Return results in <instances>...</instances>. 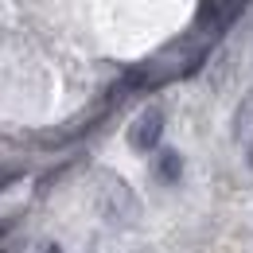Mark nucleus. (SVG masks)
<instances>
[{"label":"nucleus","instance_id":"obj_5","mask_svg":"<svg viewBox=\"0 0 253 253\" xmlns=\"http://www.w3.org/2000/svg\"><path fill=\"white\" fill-rule=\"evenodd\" d=\"M246 164L253 168V136H250V144H246Z\"/></svg>","mask_w":253,"mask_h":253},{"label":"nucleus","instance_id":"obj_1","mask_svg":"<svg viewBox=\"0 0 253 253\" xmlns=\"http://www.w3.org/2000/svg\"><path fill=\"white\" fill-rule=\"evenodd\" d=\"M125 136H128V148L132 152H156L160 136H164V109L148 105L144 113H136Z\"/></svg>","mask_w":253,"mask_h":253},{"label":"nucleus","instance_id":"obj_4","mask_svg":"<svg viewBox=\"0 0 253 253\" xmlns=\"http://www.w3.org/2000/svg\"><path fill=\"white\" fill-rule=\"evenodd\" d=\"M39 253H63V250H59L55 242H43V246H39Z\"/></svg>","mask_w":253,"mask_h":253},{"label":"nucleus","instance_id":"obj_3","mask_svg":"<svg viewBox=\"0 0 253 253\" xmlns=\"http://www.w3.org/2000/svg\"><path fill=\"white\" fill-rule=\"evenodd\" d=\"M20 175H24L20 168H0V191L12 187V183H20Z\"/></svg>","mask_w":253,"mask_h":253},{"label":"nucleus","instance_id":"obj_2","mask_svg":"<svg viewBox=\"0 0 253 253\" xmlns=\"http://www.w3.org/2000/svg\"><path fill=\"white\" fill-rule=\"evenodd\" d=\"M152 175H156V183H179V175H183V156H179L175 148L156 152V160H152Z\"/></svg>","mask_w":253,"mask_h":253}]
</instances>
